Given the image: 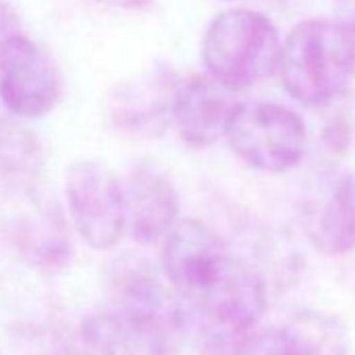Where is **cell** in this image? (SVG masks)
<instances>
[{"mask_svg":"<svg viewBox=\"0 0 355 355\" xmlns=\"http://www.w3.org/2000/svg\"><path fill=\"white\" fill-rule=\"evenodd\" d=\"M163 274L187 309L203 315L214 336L230 340L249 332L268 307L266 282L232 255L201 220H178L163 239Z\"/></svg>","mask_w":355,"mask_h":355,"instance_id":"obj_1","label":"cell"},{"mask_svg":"<svg viewBox=\"0 0 355 355\" xmlns=\"http://www.w3.org/2000/svg\"><path fill=\"white\" fill-rule=\"evenodd\" d=\"M107 318L125 355H182L189 338L187 305L140 263L119 270Z\"/></svg>","mask_w":355,"mask_h":355,"instance_id":"obj_2","label":"cell"},{"mask_svg":"<svg viewBox=\"0 0 355 355\" xmlns=\"http://www.w3.org/2000/svg\"><path fill=\"white\" fill-rule=\"evenodd\" d=\"M276 71L297 103H330L355 80V34L338 19H305L280 42Z\"/></svg>","mask_w":355,"mask_h":355,"instance_id":"obj_3","label":"cell"},{"mask_svg":"<svg viewBox=\"0 0 355 355\" xmlns=\"http://www.w3.org/2000/svg\"><path fill=\"white\" fill-rule=\"evenodd\" d=\"M280 34L259 11L234 7L218 13L201 40L207 76L239 92L276 71Z\"/></svg>","mask_w":355,"mask_h":355,"instance_id":"obj_4","label":"cell"},{"mask_svg":"<svg viewBox=\"0 0 355 355\" xmlns=\"http://www.w3.org/2000/svg\"><path fill=\"white\" fill-rule=\"evenodd\" d=\"M224 138L241 161L270 173L299 165L307 146L301 115L270 101L236 103L226 121Z\"/></svg>","mask_w":355,"mask_h":355,"instance_id":"obj_5","label":"cell"},{"mask_svg":"<svg viewBox=\"0 0 355 355\" xmlns=\"http://www.w3.org/2000/svg\"><path fill=\"white\" fill-rule=\"evenodd\" d=\"M65 195L71 224L92 249H111L121 241L125 199L113 169L94 159L73 161L65 173Z\"/></svg>","mask_w":355,"mask_h":355,"instance_id":"obj_6","label":"cell"},{"mask_svg":"<svg viewBox=\"0 0 355 355\" xmlns=\"http://www.w3.org/2000/svg\"><path fill=\"white\" fill-rule=\"evenodd\" d=\"M63 92L51 53L19 32L0 42V101L19 119H38L55 109Z\"/></svg>","mask_w":355,"mask_h":355,"instance_id":"obj_7","label":"cell"},{"mask_svg":"<svg viewBox=\"0 0 355 355\" xmlns=\"http://www.w3.org/2000/svg\"><path fill=\"white\" fill-rule=\"evenodd\" d=\"M180 78L167 65L150 67L117 84L105 101L107 121L130 138H157L171 128Z\"/></svg>","mask_w":355,"mask_h":355,"instance_id":"obj_8","label":"cell"},{"mask_svg":"<svg viewBox=\"0 0 355 355\" xmlns=\"http://www.w3.org/2000/svg\"><path fill=\"white\" fill-rule=\"evenodd\" d=\"M234 90L209 76L180 80L171 111V128L191 148H207L224 138L234 109Z\"/></svg>","mask_w":355,"mask_h":355,"instance_id":"obj_9","label":"cell"},{"mask_svg":"<svg viewBox=\"0 0 355 355\" xmlns=\"http://www.w3.org/2000/svg\"><path fill=\"white\" fill-rule=\"evenodd\" d=\"M123 187L125 230L140 245L161 243L180 220V195L173 182L157 169L130 171Z\"/></svg>","mask_w":355,"mask_h":355,"instance_id":"obj_10","label":"cell"},{"mask_svg":"<svg viewBox=\"0 0 355 355\" xmlns=\"http://www.w3.org/2000/svg\"><path fill=\"white\" fill-rule=\"evenodd\" d=\"M305 232L324 255H345L355 249V180L345 175L305 220Z\"/></svg>","mask_w":355,"mask_h":355,"instance_id":"obj_11","label":"cell"},{"mask_svg":"<svg viewBox=\"0 0 355 355\" xmlns=\"http://www.w3.org/2000/svg\"><path fill=\"white\" fill-rule=\"evenodd\" d=\"M42 167L40 140L15 115H0V178L9 182L34 180Z\"/></svg>","mask_w":355,"mask_h":355,"instance_id":"obj_12","label":"cell"},{"mask_svg":"<svg viewBox=\"0 0 355 355\" xmlns=\"http://www.w3.org/2000/svg\"><path fill=\"white\" fill-rule=\"evenodd\" d=\"M305 355H349L347 326L332 313L299 311L288 322Z\"/></svg>","mask_w":355,"mask_h":355,"instance_id":"obj_13","label":"cell"},{"mask_svg":"<svg viewBox=\"0 0 355 355\" xmlns=\"http://www.w3.org/2000/svg\"><path fill=\"white\" fill-rule=\"evenodd\" d=\"M234 355H305V351L291 326L284 324L247 332L236 345Z\"/></svg>","mask_w":355,"mask_h":355,"instance_id":"obj_14","label":"cell"},{"mask_svg":"<svg viewBox=\"0 0 355 355\" xmlns=\"http://www.w3.org/2000/svg\"><path fill=\"white\" fill-rule=\"evenodd\" d=\"M19 32H21L19 13L7 3V0H0V42L13 34H19Z\"/></svg>","mask_w":355,"mask_h":355,"instance_id":"obj_15","label":"cell"},{"mask_svg":"<svg viewBox=\"0 0 355 355\" xmlns=\"http://www.w3.org/2000/svg\"><path fill=\"white\" fill-rule=\"evenodd\" d=\"M228 343H230V340H226V338L214 336V338L205 345V349H203L199 355H228Z\"/></svg>","mask_w":355,"mask_h":355,"instance_id":"obj_16","label":"cell"},{"mask_svg":"<svg viewBox=\"0 0 355 355\" xmlns=\"http://www.w3.org/2000/svg\"><path fill=\"white\" fill-rule=\"evenodd\" d=\"M94 3L117 7V9H140V7H146L150 0H94Z\"/></svg>","mask_w":355,"mask_h":355,"instance_id":"obj_17","label":"cell"},{"mask_svg":"<svg viewBox=\"0 0 355 355\" xmlns=\"http://www.w3.org/2000/svg\"><path fill=\"white\" fill-rule=\"evenodd\" d=\"M343 19H338L340 24H345L353 34H355V0H345L343 3Z\"/></svg>","mask_w":355,"mask_h":355,"instance_id":"obj_18","label":"cell"}]
</instances>
